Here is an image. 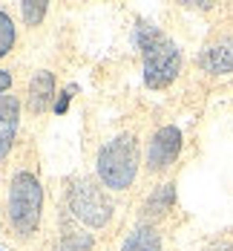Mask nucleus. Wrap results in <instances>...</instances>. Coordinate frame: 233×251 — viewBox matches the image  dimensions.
<instances>
[{
	"mask_svg": "<svg viewBox=\"0 0 233 251\" xmlns=\"http://www.w3.org/2000/svg\"><path fill=\"white\" fill-rule=\"evenodd\" d=\"M41 211H43V188L38 176L29 171H18L9 179V197H6V214L18 237H32L41 228Z\"/></svg>",
	"mask_w": 233,
	"mask_h": 251,
	"instance_id": "nucleus-2",
	"label": "nucleus"
},
{
	"mask_svg": "<svg viewBox=\"0 0 233 251\" xmlns=\"http://www.w3.org/2000/svg\"><path fill=\"white\" fill-rule=\"evenodd\" d=\"M181 6H187V9H210L213 3H207V0H181Z\"/></svg>",
	"mask_w": 233,
	"mask_h": 251,
	"instance_id": "nucleus-16",
	"label": "nucleus"
},
{
	"mask_svg": "<svg viewBox=\"0 0 233 251\" xmlns=\"http://www.w3.org/2000/svg\"><path fill=\"white\" fill-rule=\"evenodd\" d=\"M12 81H15V78H12L9 70H0V96H6V93L12 90Z\"/></svg>",
	"mask_w": 233,
	"mask_h": 251,
	"instance_id": "nucleus-15",
	"label": "nucleus"
},
{
	"mask_svg": "<svg viewBox=\"0 0 233 251\" xmlns=\"http://www.w3.org/2000/svg\"><path fill=\"white\" fill-rule=\"evenodd\" d=\"M78 93V84H69L64 93H61V99L55 101V113L61 116V113H66V107H69V101H72V96Z\"/></svg>",
	"mask_w": 233,
	"mask_h": 251,
	"instance_id": "nucleus-14",
	"label": "nucleus"
},
{
	"mask_svg": "<svg viewBox=\"0 0 233 251\" xmlns=\"http://www.w3.org/2000/svg\"><path fill=\"white\" fill-rule=\"evenodd\" d=\"M121 251H161V237L153 223H138L121 243Z\"/></svg>",
	"mask_w": 233,
	"mask_h": 251,
	"instance_id": "nucleus-10",
	"label": "nucleus"
},
{
	"mask_svg": "<svg viewBox=\"0 0 233 251\" xmlns=\"http://www.w3.org/2000/svg\"><path fill=\"white\" fill-rule=\"evenodd\" d=\"M141 58H144V84L150 90L170 87L181 73V50L167 35H161L150 50L141 52Z\"/></svg>",
	"mask_w": 233,
	"mask_h": 251,
	"instance_id": "nucleus-4",
	"label": "nucleus"
},
{
	"mask_svg": "<svg viewBox=\"0 0 233 251\" xmlns=\"http://www.w3.org/2000/svg\"><path fill=\"white\" fill-rule=\"evenodd\" d=\"M207 251H233V246L228 243V240H216V243H210Z\"/></svg>",
	"mask_w": 233,
	"mask_h": 251,
	"instance_id": "nucleus-17",
	"label": "nucleus"
},
{
	"mask_svg": "<svg viewBox=\"0 0 233 251\" xmlns=\"http://www.w3.org/2000/svg\"><path fill=\"white\" fill-rule=\"evenodd\" d=\"M15 41H18V29H15V24H12V18L0 9V58L12 52Z\"/></svg>",
	"mask_w": 233,
	"mask_h": 251,
	"instance_id": "nucleus-13",
	"label": "nucleus"
},
{
	"mask_svg": "<svg viewBox=\"0 0 233 251\" xmlns=\"http://www.w3.org/2000/svg\"><path fill=\"white\" fill-rule=\"evenodd\" d=\"M95 174L104 188L109 191H127L135 182L138 174V142L132 133H118L109 142H104L98 159H95Z\"/></svg>",
	"mask_w": 233,
	"mask_h": 251,
	"instance_id": "nucleus-1",
	"label": "nucleus"
},
{
	"mask_svg": "<svg viewBox=\"0 0 233 251\" xmlns=\"http://www.w3.org/2000/svg\"><path fill=\"white\" fill-rule=\"evenodd\" d=\"M55 101V78L52 73L46 70H41V73H35V75L29 78V90H26V107H29V113H35V116H41V113H46Z\"/></svg>",
	"mask_w": 233,
	"mask_h": 251,
	"instance_id": "nucleus-8",
	"label": "nucleus"
},
{
	"mask_svg": "<svg viewBox=\"0 0 233 251\" xmlns=\"http://www.w3.org/2000/svg\"><path fill=\"white\" fill-rule=\"evenodd\" d=\"M92 249V237L81 228H64L61 240L55 243V251H89Z\"/></svg>",
	"mask_w": 233,
	"mask_h": 251,
	"instance_id": "nucleus-11",
	"label": "nucleus"
},
{
	"mask_svg": "<svg viewBox=\"0 0 233 251\" xmlns=\"http://www.w3.org/2000/svg\"><path fill=\"white\" fill-rule=\"evenodd\" d=\"M66 211L89 228H104L112 220V200L92 179H72L66 188Z\"/></svg>",
	"mask_w": 233,
	"mask_h": 251,
	"instance_id": "nucleus-3",
	"label": "nucleus"
},
{
	"mask_svg": "<svg viewBox=\"0 0 233 251\" xmlns=\"http://www.w3.org/2000/svg\"><path fill=\"white\" fill-rule=\"evenodd\" d=\"M181 145H184V136L176 125H164L158 127L153 136H150V145H147V171L150 174H164L181 153Z\"/></svg>",
	"mask_w": 233,
	"mask_h": 251,
	"instance_id": "nucleus-5",
	"label": "nucleus"
},
{
	"mask_svg": "<svg viewBox=\"0 0 233 251\" xmlns=\"http://www.w3.org/2000/svg\"><path fill=\"white\" fill-rule=\"evenodd\" d=\"M49 3L46 0H23L21 3V15H23V24L26 26H41L43 15H46Z\"/></svg>",
	"mask_w": 233,
	"mask_h": 251,
	"instance_id": "nucleus-12",
	"label": "nucleus"
},
{
	"mask_svg": "<svg viewBox=\"0 0 233 251\" xmlns=\"http://www.w3.org/2000/svg\"><path fill=\"white\" fill-rule=\"evenodd\" d=\"M173 205H176V185H173V182L158 185L153 194L147 197V202H144V220H141V223H155V220H161L164 214L173 211Z\"/></svg>",
	"mask_w": 233,
	"mask_h": 251,
	"instance_id": "nucleus-9",
	"label": "nucleus"
},
{
	"mask_svg": "<svg viewBox=\"0 0 233 251\" xmlns=\"http://www.w3.org/2000/svg\"><path fill=\"white\" fill-rule=\"evenodd\" d=\"M199 67L210 75H225L233 73V38L222 35L216 41H210L205 50L199 52Z\"/></svg>",
	"mask_w": 233,
	"mask_h": 251,
	"instance_id": "nucleus-6",
	"label": "nucleus"
},
{
	"mask_svg": "<svg viewBox=\"0 0 233 251\" xmlns=\"http://www.w3.org/2000/svg\"><path fill=\"white\" fill-rule=\"evenodd\" d=\"M18 125H21V99L18 96H0V162L9 156L15 136H18Z\"/></svg>",
	"mask_w": 233,
	"mask_h": 251,
	"instance_id": "nucleus-7",
	"label": "nucleus"
}]
</instances>
